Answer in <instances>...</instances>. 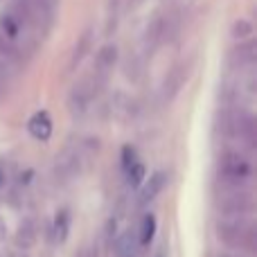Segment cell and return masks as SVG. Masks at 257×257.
<instances>
[{"mask_svg": "<svg viewBox=\"0 0 257 257\" xmlns=\"http://www.w3.org/2000/svg\"><path fill=\"white\" fill-rule=\"evenodd\" d=\"M136 248H138V239H133L131 232H124L115 244V255L117 257H136Z\"/></svg>", "mask_w": 257, "mask_h": 257, "instance_id": "obj_10", "label": "cell"}, {"mask_svg": "<svg viewBox=\"0 0 257 257\" xmlns=\"http://www.w3.org/2000/svg\"><path fill=\"white\" fill-rule=\"evenodd\" d=\"M124 174H126V183H128V187H140L142 185V181H145V174H147V169H145V165L142 163H133L131 167H126L124 169Z\"/></svg>", "mask_w": 257, "mask_h": 257, "instance_id": "obj_14", "label": "cell"}, {"mask_svg": "<svg viewBox=\"0 0 257 257\" xmlns=\"http://www.w3.org/2000/svg\"><path fill=\"white\" fill-rule=\"evenodd\" d=\"M156 257H165V255H163V253H160V255H156Z\"/></svg>", "mask_w": 257, "mask_h": 257, "instance_id": "obj_20", "label": "cell"}, {"mask_svg": "<svg viewBox=\"0 0 257 257\" xmlns=\"http://www.w3.org/2000/svg\"><path fill=\"white\" fill-rule=\"evenodd\" d=\"M156 235V217L147 214L140 223V235H138V246H147Z\"/></svg>", "mask_w": 257, "mask_h": 257, "instance_id": "obj_11", "label": "cell"}, {"mask_svg": "<svg viewBox=\"0 0 257 257\" xmlns=\"http://www.w3.org/2000/svg\"><path fill=\"white\" fill-rule=\"evenodd\" d=\"M84 154H86L84 147L77 145V142L63 147V151L57 158V165H54V167H57V176L61 178V181L75 176V174L81 169V158H84Z\"/></svg>", "mask_w": 257, "mask_h": 257, "instance_id": "obj_5", "label": "cell"}, {"mask_svg": "<svg viewBox=\"0 0 257 257\" xmlns=\"http://www.w3.org/2000/svg\"><path fill=\"white\" fill-rule=\"evenodd\" d=\"M183 79H185L183 70H181V68H174L172 75L167 77V84H165V99H167V102L178 93V88L183 86Z\"/></svg>", "mask_w": 257, "mask_h": 257, "instance_id": "obj_12", "label": "cell"}, {"mask_svg": "<svg viewBox=\"0 0 257 257\" xmlns=\"http://www.w3.org/2000/svg\"><path fill=\"white\" fill-rule=\"evenodd\" d=\"M217 235L228 246H244L248 250H255V228L241 217H226L219 221Z\"/></svg>", "mask_w": 257, "mask_h": 257, "instance_id": "obj_2", "label": "cell"}, {"mask_svg": "<svg viewBox=\"0 0 257 257\" xmlns=\"http://www.w3.org/2000/svg\"><path fill=\"white\" fill-rule=\"evenodd\" d=\"M253 196L246 190V185H237V183L221 181V190H219V210L226 217H244V214L253 212Z\"/></svg>", "mask_w": 257, "mask_h": 257, "instance_id": "obj_1", "label": "cell"}, {"mask_svg": "<svg viewBox=\"0 0 257 257\" xmlns=\"http://www.w3.org/2000/svg\"><path fill=\"white\" fill-rule=\"evenodd\" d=\"M30 136H34L36 140H50L52 136V120H50L48 113H36L30 117V124H27Z\"/></svg>", "mask_w": 257, "mask_h": 257, "instance_id": "obj_8", "label": "cell"}, {"mask_svg": "<svg viewBox=\"0 0 257 257\" xmlns=\"http://www.w3.org/2000/svg\"><path fill=\"white\" fill-rule=\"evenodd\" d=\"M219 169H221V181L237 183V185H246L248 178L253 176V163L244 151L228 149L219 158Z\"/></svg>", "mask_w": 257, "mask_h": 257, "instance_id": "obj_3", "label": "cell"}, {"mask_svg": "<svg viewBox=\"0 0 257 257\" xmlns=\"http://www.w3.org/2000/svg\"><path fill=\"white\" fill-rule=\"evenodd\" d=\"M7 86H9V68L7 63L3 66V61H0V97L7 93Z\"/></svg>", "mask_w": 257, "mask_h": 257, "instance_id": "obj_17", "label": "cell"}, {"mask_svg": "<svg viewBox=\"0 0 257 257\" xmlns=\"http://www.w3.org/2000/svg\"><path fill=\"white\" fill-rule=\"evenodd\" d=\"M3 185H5V169L0 167V187H3Z\"/></svg>", "mask_w": 257, "mask_h": 257, "instance_id": "obj_19", "label": "cell"}, {"mask_svg": "<svg viewBox=\"0 0 257 257\" xmlns=\"http://www.w3.org/2000/svg\"><path fill=\"white\" fill-rule=\"evenodd\" d=\"M136 163V154H133V149H128V147H124V154H122V167H131V165Z\"/></svg>", "mask_w": 257, "mask_h": 257, "instance_id": "obj_18", "label": "cell"}, {"mask_svg": "<svg viewBox=\"0 0 257 257\" xmlns=\"http://www.w3.org/2000/svg\"><path fill=\"white\" fill-rule=\"evenodd\" d=\"M48 3H52V0H48Z\"/></svg>", "mask_w": 257, "mask_h": 257, "instance_id": "obj_21", "label": "cell"}, {"mask_svg": "<svg viewBox=\"0 0 257 257\" xmlns=\"http://www.w3.org/2000/svg\"><path fill=\"white\" fill-rule=\"evenodd\" d=\"M90 48V32H84V36L79 39V43H77L75 52H72V59H70V68H77L81 63V59L86 57V52H88Z\"/></svg>", "mask_w": 257, "mask_h": 257, "instance_id": "obj_15", "label": "cell"}, {"mask_svg": "<svg viewBox=\"0 0 257 257\" xmlns=\"http://www.w3.org/2000/svg\"><path fill=\"white\" fill-rule=\"evenodd\" d=\"M68 235H70V212L68 210H59L52 223V241L57 246L66 244Z\"/></svg>", "mask_w": 257, "mask_h": 257, "instance_id": "obj_9", "label": "cell"}, {"mask_svg": "<svg viewBox=\"0 0 257 257\" xmlns=\"http://www.w3.org/2000/svg\"><path fill=\"white\" fill-rule=\"evenodd\" d=\"M95 97V90H93V84L88 79H79L75 86L70 88L68 93V111L75 120L86 115V111L90 108V102Z\"/></svg>", "mask_w": 257, "mask_h": 257, "instance_id": "obj_4", "label": "cell"}, {"mask_svg": "<svg viewBox=\"0 0 257 257\" xmlns=\"http://www.w3.org/2000/svg\"><path fill=\"white\" fill-rule=\"evenodd\" d=\"M115 63H117V48L113 43H106L97 52V59H95V81H97V86H93L95 95H97V90L106 84V79L111 77Z\"/></svg>", "mask_w": 257, "mask_h": 257, "instance_id": "obj_6", "label": "cell"}, {"mask_svg": "<svg viewBox=\"0 0 257 257\" xmlns=\"http://www.w3.org/2000/svg\"><path fill=\"white\" fill-rule=\"evenodd\" d=\"M34 239H36V228H34V223H32V221L23 223L21 230L16 232V244L21 246V248H30V246L34 244Z\"/></svg>", "mask_w": 257, "mask_h": 257, "instance_id": "obj_13", "label": "cell"}, {"mask_svg": "<svg viewBox=\"0 0 257 257\" xmlns=\"http://www.w3.org/2000/svg\"><path fill=\"white\" fill-rule=\"evenodd\" d=\"M253 34V25H250L248 21H239L232 25V36L235 39H246V36Z\"/></svg>", "mask_w": 257, "mask_h": 257, "instance_id": "obj_16", "label": "cell"}, {"mask_svg": "<svg viewBox=\"0 0 257 257\" xmlns=\"http://www.w3.org/2000/svg\"><path fill=\"white\" fill-rule=\"evenodd\" d=\"M167 185V174L160 169V172H156V174H151V178H149V183H147L145 187L140 190V196H138V203L140 205H149L151 201L156 199V196L163 192V187Z\"/></svg>", "mask_w": 257, "mask_h": 257, "instance_id": "obj_7", "label": "cell"}]
</instances>
